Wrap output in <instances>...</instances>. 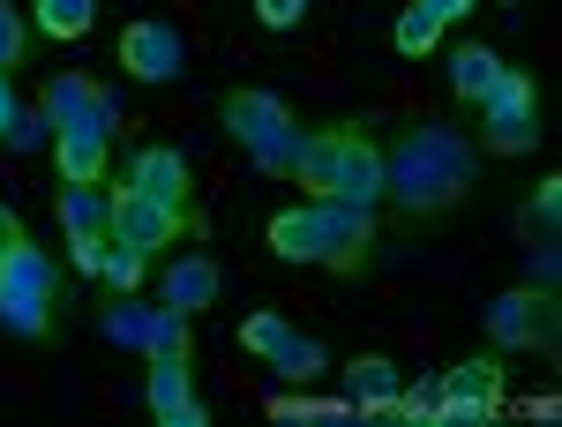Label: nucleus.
Instances as JSON below:
<instances>
[{
  "label": "nucleus",
  "mask_w": 562,
  "mask_h": 427,
  "mask_svg": "<svg viewBox=\"0 0 562 427\" xmlns=\"http://www.w3.org/2000/svg\"><path fill=\"white\" fill-rule=\"evenodd\" d=\"M383 195L405 217H442L473 195V143L442 121H420L405 128L383 150Z\"/></svg>",
  "instance_id": "1"
},
{
  "label": "nucleus",
  "mask_w": 562,
  "mask_h": 427,
  "mask_svg": "<svg viewBox=\"0 0 562 427\" xmlns=\"http://www.w3.org/2000/svg\"><path fill=\"white\" fill-rule=\"evenodd\" d=\"M217 121H225V135H233V143H240V150H248L262 172H285V180H293V166H301V143H307V135L293 128L285 98H270V90H225Z\"/></svg>",
  "instance_id": "2"
},
{
  "label": "nucleus",
  "mask_w": 562,
  "mask_h": 427,
  "mask_svg": "<svg viewBox=\"0 0 562 427\" xmlns=\"http://www.w3.org/2000/svg\"><path fill=\"white\" fill-rule=\"evenodd\" d=\"M487 338L503 352H555V285H510L487 300Z\"/></svg>",
  "instance_id": "3"
},
{
  "label": "nucleus",
  "mask_w": 562,
  "mask_h": 427,
  "mask_svg": "<svg viewBox=\"0 0 562 427\" xmlns=\"http://www.w3.org/2000/svg\"><path fill=\"white\" fill-rule=\"evenodd\" d=\"M315 217V270L330 278H360L375 262V211H352V203H307Z\"/></svg>",
  "instance_id": "4"
},
{
  "label": "nucleus",
  "mask_w": 562,
  "mask_h": 427,
  "mask_svg": "<svg viewBox=\"0 0 562 427\" xmlns=\"http://www.w3.org/2000/svg\"><path fill=\"white\" fill-rule=\"evenodd\" d=\"M240 345L256 352V360L270 368V375H278V383H315V375L330 368V352H323L315 338H301V330H293L285 315H270V307L240 323Z\"/></svg>",
  "instance_id": "5"
},
{
  "label": "nucleus",
  "mask_w": 562,
  "mask_h": 427,
  "mask_svg": "<svg viewBox=\"0 0 562 427\" xmlns=\"http://www.w3.org/2000/svg\"><path fill=\"white\" fill-rule=\"evenodd\" d=\"M323 203H352V211H375V203H383V143H368L360 121H338L330 195H323Z\"/></svg>",
  "instance_id": "6"
},
{
  "label": "nucleus",
  "mask_w": 562,
  "mask_h": 427,
  "mask_svg": "<svg viewBox=\"0 0 562 427\" xmlns=\"http://www.w3.org/2000/svg\"><path fill=\"white\" fill-rule=\"evenodd\" d=\"M180 233H195V225H188L180 211L150 203L143 188H128V180L113 188V240H121V248H135V256H166Z\"/></svg>",
  "instance_id": "7"
},
{
  "label": "nucleus",
  "mask_w": 562,
  "mask_h": 427,
  "mask_svg": "<svg viewBox=\"0 0 562 427\" xmlns=\"http://www.w3.org/2000/svg\"><path fill=\"white\" fill-rule=\"evenodd\" d=\"M60 233L83 278H98V256L113 240V188H60Z\"/></svg>",
  "instance_id": "8"
},
{
  "label": "nucleus",
  "mask_w": 562,
  "mask_h": 427,
  "mask_svg": "<svg viewBox=\"0 0 562 427\" xmlns=\"http://www.w3.org/2000/svg\"><path fill=\"white\" fill-rule=\"evenodd\" d=\"M495 413H503V360H495V352L458 360V368L442 375V405H435V420H495Z\"/></svg>",
  "instance_id": "9"
},
{
  "label": "nucleus",
  "mask_w": 562,
  "mask_h": 427,
  "mask_svg": "<svg viewBox=\"0 0 562 427\" xmlns=\"http://www.w3.org/2000/svg\"><path fill=\"white\" fill-rule=\"evenodd\" d=\"M128 188H143L150 203L180 211L195 233H203V211H195V195H188V158H180L173 143H143V150L128 158Z\"/></svg>",
  "instance_id": "10"
},
{
  "label": "nucleus",
  "mask_w": 562,
  "mask_h": 427,
  "mask_svg": "<svg viewBox=\"0 0 562 427\" xmlns=\"http://www.w3.org/2000/svg\"><path fill=\"white\" fill-rule=\"evenodd\" d=\"M45 121H53V135H60V128L113 135V128H121V105H113V90L90 83V76H53V83H45Z\"/></svg>",
  "instance_id": "11"
},
{
  "label": "nucleus",
  "mask_w": 562,
  "mask_h": 427,
  "mask_svg": "<svg viewBox=\"0 0 562 427\" xmlns=\"http://www.w3.org/2000/svg\"><path fill=\"white\" fill-rule=\"evenodd\" d=\"M121 68H128L135 83H173L180 68H188V38H180L173 23H128L121 31Z\"/></svg>",
  "instance_id": "12"
},
{
  "label": "nucleus",
  "mask_w": 562,
  "mask_h": 427,
  "mask_svg": "<svg viewBox=\"0 0 562 427\" xmlns=\"http://www.w3.org/2000/svg\"><path fill=\"white\" fill-rule=\"evenodd\" d=\"M143 405H150V420H158V427H211L203 397H195V375H188V360H150V375H143Z\"/></svg>",
  "instance_id": "13"
},
{
  "label": "nucleus",
  "mask_w": 562,
  "mask_h": 427,
  "mask_svg": "<svg viewBox=\"0 0 562 427\" xmlns=\"http://www.w3.org/2000/svg\"><path fill=\"white\" fill-rule=\"evenodd\" d=\"M217 293H225V278H217L211 256H180V262H166V278H158V300L180 307L188 323H195L203 307H217Z\"/></svg>",
  "instance_id": "14"
},
{
  "label": "nucleus",
  "mask_w": 562,
  "mask_h": 427,
  "mask_svg": "<svg viewBox=\"0 0 562 427\" xmlns=\"http://www.w3.org/2000/svg\"><path fill=\"white\" fill-rule=\"evenodd\" d=\"M105 158H113V135H98V128H60L53 135V172H60V188H98V180H105Z\"/></svg>",
  "instance_id": "15"
},
{
  "label": "nucleus",
  "mask_w": 562,
  "mask_h": 427,
  "mask_svg": "<svg viewBox=\"0 0 562 427\" xmlns=\"http://www.w3.org/2000/svg\"><path fill=\"white\" fill-rule=\"evenodd\" d=\"M0 293H23V300H53L60 293V270H53V256H45L31 233L0 248Z\"/></svg>",
  "instance_id": "16"
},
{
  "label": "nucleus",
  "mask_w": 562,
  "mask_h": 427,
  "mask_svg": "<svg viewBox=\"0 0 562 427\" xmlns=\"http://www.w3.org/2000/svg\"><path fill=\"white\" fill-rule=\"evenodd\" d=\"M540 105H518V113H480V143L495 150V158H532L540 150Z\"/></svg>",
  "instance_id": "17"
},
{
  "label": "nucleus",
  "mask_w": 562,
  "mask_h": 427,
  "mask_svg": "<svg viewBox=\"0 0 562 427\" xmlns=\"http://www.w3.org/2000/svg\"><path fill=\"white\" fill-rule=\"evenodd\" d=\"M338 375H346V397H352V413H360V420H368V413H383L390 397H397V368H390L383 352H360V360H346Z\"/></svg>",
  "instance_id": "18"
},
{
  "label": "nucleus",
  "mask_w": 562,
  "mask_h": 427,
  "mask_svg": "<svg viewBox=\"0 0 562 427\" xmlns=\"http://www.w3.org/2000/svg\"><path fill=\"white\" fill-rule=\"evenodd\" d=\"M495 76H503V53H495V45H458V53H450V90H458L465 105H480Z\"/></svg>",
  "instance_id": "19"
},
{
  "label": "nucleus",
  "mask_w": 562,
  "mask_h": 427,
  "mask_svg": "<svg viewBox=\"0 0 562 427\" xmlns=\"http://www.w3.org/2000/svg\"><path fill=\"white\" fill-rule=\"evenodd\" d=\"M143 360H195V330H188L180 307H150V323H143Z\"/></svg>",
  "instance_id": "20"
},
{
  "label": "nucleus",
  "mask_w": 562,
  "mask_h": 427,
  "mask_svg": "<svg viewBox=\"0 0 562 427\" xmlns=\"http://www.w3.org/2000/svg\"><path fill=\"white\" fill-rule=\"evenodd\" d=\"M31 23H38L45 38L76 45L90 23H98V0H31Z\"/></svg>",
  "instance_id": "21"
},
{
  "label": "nucleus",
  "mask_w": 562,
  "mask_h": 427,
  "mask_svg": "<svg viewBox=\"0 0 562 427\" xmlns=\"http://www.w3.org/2000/svg\"><path fill=\"white\" fill-rule=\"evenodd\" d=\"M270 256L278 262H315V217H307V203L270 217Z\"/></svg>",
  "instance_id": "22"
},
{
  "label": "nucleus",
  "mask_w": 562,
  "mask_h": 427,
  "mask_svg": "<svg viewBox=\"0 0 562 427\" xmlns=\"http://www.w3.org/2000/svg\"><path fill=\"white\" fill-rule=\"evenodd\" d=\"M555 217H562V180L548 172L532 195H525V211H518V225H525V240L532 248H555Z\"/></svg>",
  "instance_id": "23"
},
{
  "label": "nucleus",
  "mask_w": 562,
  "mask_h": 427,
  "mask_svg": "<svg viewBox=\"0 0 562 427\" xmlns=\"http://www.w3.org/2000/svg\"><path fill=\"white\" fill-rule=\"evenodd\" d=\"M518 105H540V83H532L525 68H503V76L487 83V98H480V113H518Z\"/></svg>",
  "instance_id": "24"
},
{
  "label": "nucleus",
  "mask_w": 562,
  "mask_h": 427,
  "mask_svg": "<svg viewBox=\"0 0 562 427\" xmlns=\"http://www.w3.org/2000/svg\"><path fill=\"white\" fill-rule=\"evenodd\" d=\"M53 300H23V293H0V330H15V338H45L53 330V315H45Z\"/></svg>",
  "instance_id": "25"
},
{
  "label": "nucleus",
  "mask_w": 562,
  "mask_h": 427,
  "mask_svg": "<svg viewBox=\"0 0 562 427\" xmlns=\"http://www.w3.org/2000/svg\"><path fill=\"white\" fill-rule=\"evenodd\" d=\"M143 270H150V256H135V248H121V240H105V256H98V278H105L113 293H135V285H143Z\"/></svg>",
  "instance_id": "26"
},
{
  "label": "nucleus",
  "mask_w": 562,
  "mask_h": 427,
  "mask_svg": "<svg viewBox=\"0 0 562 427\" xmlns=\"http://www.w3.org/2000/svg\"><path fill=\"white\" fill-rule=\"evenodd\" d=\"M390 38H397V53H405V60H420V53H435V38H442V23H435L428 8H405Z\"/></svg>",
  "instance_id": "27"
},
{
  "label": "nucleus",
  "mask_w": 562,
  "mask_h": 427,
  "mask_svg": "<svg viewBox=\"0 0 562 427\" xmlns=\"http://www.w3.org/2000/svg\"><path fill=\"white\" fill-rule=\"evenodd\" d=\"M23 53H31V23H23V8H8V0H0V76H8V68H23Z\"/></svg>",
  "instance_id": "28"
},
{
  "label": "nucleus",
  "mask_w": 562,
  "mask_h": 427,
  "mask_svg": "<svg viewBox=\"0 0 562 427\" xmlns=\"http://www.w3.org/2000/svg\"><path fill=\"white\" fill-rule=\"evenodd\" d=\"M143 323H150V307H128V300L98 315V330H105L113 345H135V352H143Z\"/></svg>",
  "instance_id": "29"
},
{
  "label": "nucleus",
  "mask_w": 562,
  "mask_h": 427,
  "mask_svg": "<svg viewBox=\"0 0 562 427\" xmlns=\"http://www.w3.org/2000/svg\"><path fill=\"white\" fill-rule=\"evenodd\" d=\"M45 128H53V121H45V105H38V113L23 105V113H15V128L0 135V150H15V158H31V150L45 143Z\"/></svg>",
  "instance_id": "30"
},
{
  "label": "nucleus",
  "mask_w": 562,
  "mask_h": 427,
  "mask_svg": "<svg viewBox=\"0 0 562 427\" xmlns=\"http://www.w3.org/2000/svg\"><path fill=\"white\" fill-rule=\"evenodd\" d=\"M435 405H442V390H428V383H420V390H397V397H390L383 413H397V420H435Z\"/></svg>",
  "instance_id": "31"
},
{
  "label": "nucleus",
  "mask_w": 562,
  "mask_h": 427,
  "mask_svg": "<svg viewBox=\"0 0 562 427\" xmlns=\"http://www.w3.org/2000/svg\"><path fill=\"white\" fill-rule=\"evenodd\" d=\"M256 23H262V31H301L307 0H256Z\"/></svg>",
  "instance_id": "32"
},
{
  "label": "nucleus",
  "mask_w": 562,
  "mask_h": 427,
  "mask_svg": "<svg viewBox=\"0 0 562 427\" xmlns=\"http://www.w3.org/2000/svg\"><path fill=\"white\" fill-rule=\"evenodd\" d=\"M413 8H428L435 23H458V15H473L480 0H413Z\"/></svg>",
  "instance_id": "33"
},
{
  "label": "nucleus",
  "mask_w": 562,
  "mask_h": 427,
  "mask_svg": "<svg viewBox=\"0 0 562 427\" xmlns=\"http://www.w3.org/2000/svg\"><path fill=\"white\" fill-rule=\"evenodd\" d=\"M15 113H23V98H15V83H8V76H0V135L15 128Z\"/></svg>",
  "instance_id": "34"
},
{
  "label": "nucleus",
  "mask_w": 562,
  "mask_h": 427,
  "mask_svg": "<svg viewBox=\"0 0 562 427\" xmlns=\"http://www.w3.org/2000/svg\"><path fill=\"white\" fill-rule=\"evenodd\" d=\"M8 240H23V217H15L8 203H0V248H8Z\"/></svg>",
  "instance_id": "35"
},
{
  "label": "nucleus",
  "mask_w": 562,
  "mask_h": 427,
  "mask_svg": "<svg viewBox=\"0 0 562 427\" xmlns=\"http://www.w3.org/2000/svg\"><path fill=\"white\" fill-rule=\"evenodd\" d=\"M503 8H518V0H503Z\"/></svg>",
  "instance_id": "36"
}]
</instances>
